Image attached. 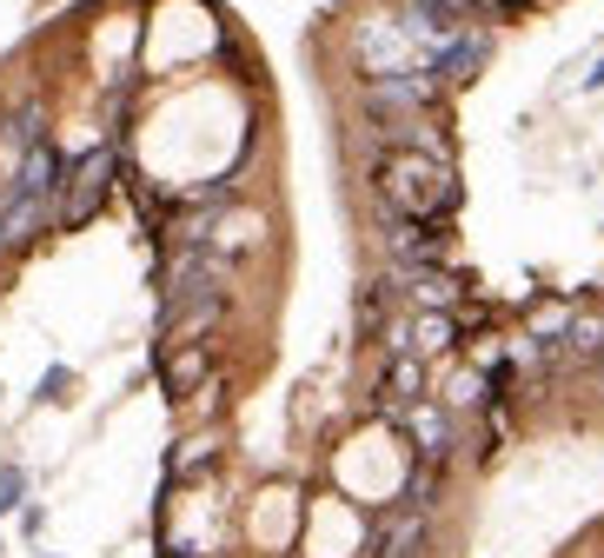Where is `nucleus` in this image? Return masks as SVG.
<instances>
[{
  "instance_id": "nucleus-10",
  "label": "nucleus",
  "mask_w": 604,
  "mask_h": 558,
  "mask_svg": "<svg viewBox=\"0 0 604 558\" xmlns=\"http://www.w3.org/2000/svg\"><path fill=\"white\" fill-rule=\"evenodd\" d=\"M584 87H604V60H597V67H591V80H584Z\"/></svg>"
},
{
  "instance_id": "nucleus-9",
  "label": "nucleus",
  "mask_w": 604,
  "mask_h": 558,
  "mask_svg": "<svg viewBox=\"0 0 604 558\" xmlns=\"http://www.w3.org/2000/svg\"><path fill=\"white\" fill-rule=\"evenodd\" d=\"M21 492H27V472H21V465H8V472H0V512H14V506H21Z\"/></svg>"
},
{
  "instance_id": "nucleus-3",
  "label": "nucleus",
  "mask_w": 604,
  "mask_h": 558,
  "mask_svg": "<svg viewBox=\"0 0 604 558\" xmlns=\"http://www.w3.org/2000/svg\"><path fill=\"white\" fill-rule=\"evenodd\" d=\"M114 167H120V153H114V146H94L86 159H73L67 180H60V193H54V200H60V206H54V219H60V226H86V219H94V213H100V200H107Z\"/></svg>"
},
{
  "instance_id": "nucleus-2",
  "label": "nucleus",
  "mask_w": 604,
  "mask_h": 558,
  "mask_svg": "<svg viewBox=\"0 0 604 558\" xmlns=\"http://www.w3.org/2000/svg\"><path fill=\"white\" fill-rule=\"evenodd\" d=\"M446 87L431 67H405V73H366L353 107L366 114V127H399V120H418V114H439Z\"/></svg>"
},
{
  "instance_id": "nucleus-4",
  "label": "nucleus",
  "mask_w": 604,
  "mask_h": 558,
  "mask_svg": "<svg viewBox=\"0 0 604 558\" xmlns=\"http://www.w3.org/2000/svg\"><path fill=\"white\" fill-rule=\"evenodd\" d=\"M485 60H492V27H485V21H465V27H459L439 54H431L425 67L439 73V87H465V80H478Z\"/></svg>"
},
{
  "instance_id": "nucleus-1",
  "label": "nucleus",
  "mask_w": 604,
  "mask_h": 558,
  "mask_svg": "<svg viewBox=\"0 0 604 558\" xmlns=\"http://www.w3.org/2000/svg\"><path fill=\"white\" fill-rule=\"evenodd\" d=\"M372 187L386 206L418 213V219H446L459 206V174L452 153H418V146H386L372 153Z\"/></svg>"
},
{
  "instance_id": "nucleus-6",
  "label": "nucleus",
  "mask_w": 604,
  "mask_h": 558,
  "mask_svg": "<svg viewBox=\"0 0 604 558\" xmlns=\"http://www.w3.org/2000/svg\"><path fill=\"white\" fill-rule=\"evenodd\" d=\"M405 426H412L425 465H446V452H452V413H446V406H431V399H425V406L405 413Z\"/></svg>"
},
{
  "instance_id": "nucleus-8",
  "label": "nucleus",
  "mask_w": 604,
  "mask_h": 558,
  "mask_svg": "<svg viewBox=\"0 0 604 558\" xmlns=\"http://www.w3.org/2000/svg\"><path fill=\"white\" fill-rule=\"evenodd\" d=\"M459 346V319L452 312H431V306H418V319H412V346L405 353H418V359H439V353H452Z\"/></svg>"
},
{
  "instance_id": "nucleus-5",
  "label": "nucleus",
  "mask_w": 604,
  "mask_h": 558,
  "mask_svg": "<svg viewBox=\"0 0 604 558\" xmlns=\"http://www.w3.org/2000/svg\"><path fill=\"white\" fill-rule=\"evenodd\" d=\"M206 372H213V353H206V346H193V340H180V353H166V359H159V385H166V399H193Z\"/></svg>"
},
{
  "instance_id": "nucleus-7",
  "label": "nucleus",
  "mask_w": 604,
  "mask_h": 558,
  "mask_svg": "<svg viewBox=\"0 0 604 558\" xmlns=\"http://www.w3.org/2000/svg\"><path fill=\"white\" fill-rule=\"evenodd\" d=\"M47 206L54 200H34V193L8 187V206H0V247H27V239L40 233V219H47Z\"/></svg>"
}]
</instances>
